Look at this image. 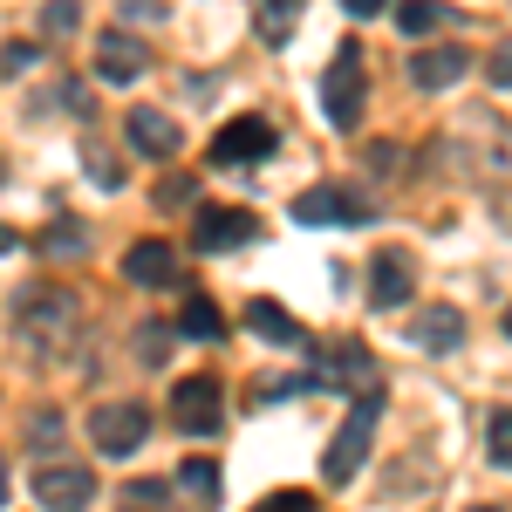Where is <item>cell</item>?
Here are the masks:
<instances>
[{
	"label": "cell",
	"mask_w": 512,
	"mask_h": 512,
	"mask_svg": "<svg viewBox=\"0 0 512 512\" xmlns=\"http://www.w3.org/2000/svg\"><path fill=\"white\" fill-rule=\"evenodd\" d=\"M41 246H48V253H62V260H76V253H82V226H76V219H55Z\"/></svg>",
	"instance_id": "cell-24"
},
{
	"label": "cell",
	"mask_w": 512,
	"mask_h": 512,
	"mask_svg": "<svg viewBox=\"0 0 512 512\" xmlns=\"http://www.w3.org/2000/svg\"><path fill=\"white\" fill-rule=\"evenodd\" d=\"M14 342L35 362H55L76 342V294L69 287H21V301H14Z\"/></svg>",
	"instance_id": "cell-1"
},
{
	"label": "cell",
	"mask_w": 512,
	"mask_h": 512,
	"mask_svg": "<svg viewBox=\"0 0 512 512\" xmlns=\"http://www.w3.org/2000/svg\"><path fill=\"white\" fill-rule=\"evenodd\" d=\"M246 328H253L260 342H274V349H301V321L287 315L280 301H253V308H246Z\"/></svg>",
	"instance_id": "cell-17"
},
{
	"label": "cell",
	"mask_w": 512,
	"mask_h": 512,
	"mask_svg": "<svg viewBox=\"0 0 512 512\" xmlns=\"http://www.w3.org/2000/svg\"><path fill=\"white\" fill-rule=\"evenodd\" d=\"M123 274L137 280V287H171V280H178V253H171L164 239H137V246L123 253Z\"/></svg>",
	"instance_id": "cell-14"
},
{
	"label": "cell",
	"mask_w": 512,
	"mask_h": 512,
	"mask_svg": "<svg viewBox=\"0 0 512 512\" xmlns=\"http://www.w3.org/2000/svg\"><path fill=\"white\" fill-rule=\"evenodd\" d=\"M178 485H185L192 499H205V506H212V499H219V465H212V458H185Z\"/></svg>",
	"instance_id": "cell-21"
},
{
	"label": "cell",
	"mask_w": 512,
	"mask_h": 512,
	"mask_svg": "<svg viewBox=\"0 0 512 512\" xmlns=\"http://www.w3.org/2000/svg\"><path fill=\"white\" fill-rule=\"evenodd\" d=\"M376 205L362 192H349V185H315V192H301L294 198V219L301 226H362Z\"/></svg>",
	"instance_id": "cell-7"
},
{
	"label": "cell",
	"mask_w": 512,
	"mask_h": 512,
	"mask_svg": "<svg viewBox=\"0 0 512 512\" xmlns=\"http://www.w3.org/2000/svg\"><path fill=\"white\" fill-rule=\"evenodd\" d=\"M192 198V178H164L158 185V205H185Z\"/></svg>",
	"instance_id": "cell-29"
},
{
	"label": "cell",
	"mask_w": 512,
	"mask_h": 512,
	"mask_svg": "<svg viewBox=\"0 0 512 512\" xmlns=\"http://www.w3.org/2000/svg\"><path fill=\"white\" fill-rule=\"evenodd\" d=\"M342 7H349L355 21H369V14H383V7H390V0H342Z\"/></svg>",
	"instance_id": "cell-32"
},
{
	"label": "cell",
	"mask_w": 512,
	"mask_h": 512,
	"mask_svg": "<svg viewBox=\"0 0 512 512\" xmlns=\"http://www.w3.org/2000/svg\"><path fill=\"white\" fill-rule=\"evenodd\" d=\"M14 246H21V233H14V226H0V253H14Z\"/></svg>",
	"instance_id": "cell-33"
},
{
	"label": "cell",
	"mask_w": 512,
	"mask_h": 512,
	"mask_svg": "<svg viewBox=\"0 0 512 512\" xmlns=\"http://www.w3.org/2000/svg\"><path fill=\"white\" fill-rule=\"evenodd\" d=\"M144 69H151V48L130 35V28H103V35H96V76H103V82L130 89Z\"/></svg>",
	"instance_id": "cell-8"
},
{
	"label": "cell",
	"mask_w": 512,
	"mask_h": 512,
	"mask_svg": "<svg viewBox=\"0 0 512 512\" xmlns=\"http://www.w3.org/2000/svg\"><path fill=\"white\" fill-rule=\"evenodd\" d=\"M492 82L512 89V41H506V48H492Z\"/></svg>",
	"instance_id": "cell-30"
},
{
	"label": "cell",
	"mask_w": 512,
	"mask_h": 512,
	"mask_svg": "<svg viewBox=\"0 0 512 512\" xmlns=\"http://www.w3.org/2000/svg\"><path fill=\"white\" fill-rule=\"evenodd\" d=\"M451 21H458V14H451L444 0H403V7H396V28H403L410 41L437 35V28H451Z\"/></svg>",
	"instance_id": "cell-18"
},
{
	"label": "cell",
	"mask_w": 512,
	"mask_h": 512,
	"mask_svg": "<svg viewBox=\"0 0 512 512\" xmlns=\"http://www.w3.org/2000/svg\"><path fill=\"white\" fill-rule=\"evenodd\" d=\"M253 512H315V499L308 492H274V499H260Z\"/></svg>",
	"instance_id": "cell-28"
},
{
	"label": "cell",
	"mask_w": 512,
	"mask_h": 512,
	"mask_svg": "<svg viewBox=\"0 0 512 512\" xmlns=\"http://www.w3.org/2000/svg\"><path fill=\"white\" fill-rule=\"evenodd\" d=\"M253 21H260V35L280 48V41L294 35V21H301V0H260V14H253Z\"/></svg>",
	"instance_id": "cell-20"
},
{
	"label": "cell",
	"mask_w": 512,
	"mask_h": 512,
	"mask_svg": "<svg viewBox=\"0 0 512 512\" xmlns=\"http://www.w3.org/2000/svg\"><path fill=\"white\" fill-rule=\"evenodd\" d=\"M410 335H417V349L451 355V349H465V315H458V308H424Z\"/></svg>",
	"instance_id": "cell-16"
},
{
	"label": "cell",
	"mask_w": 512,
	"mask_h": 512,
	"mask_svg": "<svg viewBox=\"0 0 512 512\" xmlns=\"http://www.w3.org/2000/svg\"><path fill=\"white\" fill-rule=\"evenodd\" d=\"M130 342H137V362H151V369H158L164 355H171V328H158V321H151V328H137Z\"/></svg>",
	"instance_id": "cell-23"
},
{
	"label": "cell",
	"mask_w": 512,
	"mask_h": 512,
	"mask_svg": "<svg viewBox=\"0 0 512 512\" xmlns=\"http://www.w3.org/2000/svg\"><path fill=\"white\" fill-rule=\"evenodd\" d=\"M274 158V123L267 117H233L212 137V164H260Z\"/></svg>",
	"instance_id": "cell-10"
},
{
	"label": "cell",
	"mask_w": 512,
	"mask_h": 512,
	"mask_svg": "<svg viewBox=\"0 0 512 512\" xmlns=\"http://www.w3.org/2000/svg\"><path fill=\"white\" fill-rule=\"evenodd\" d=\"M178 328L198 335V342H219V335H226V315H219L205 294H192V301H185V315H178Z\"/></svg>",
	"instance_id": "cell-19"
},
{
	"label": "cell",
	"mask_w": 512,
	"mask_h": 512,
	"mask_svg": "<svg viewBox=\"0 0 512 512\" xmlns=\"http://www.w3.org/2000/svg\"><path fill=\"white\" fill-rule=\"evenodd\" d=\"M82 164H89V171H96V178H103V192H117L123 178H117V158H110V151H103V144H96V137H89V144H82Z\"/></svg>",
	"instance_id": "cell-25"
},
{
	"label": "cell",
	"mask_w": 512,
	"mask_h": 512,
	"mask_svg": "<svg viewBox=\"0 0 512 512\" xmlns=\"http://www.w3.org/2000/svg\"><path fill=\"white\" fill-rule=\"evenodd\" d=\"M246 239H260V219L246 212V205H226V212H198V253H233Z\"/></svg>",
	"instance_id": "cell-11"
},
{
	"label": "cell",
	"mask_w": 512,
	"mask_h": 512,
	"mask_svg": "<svg viewBox=\"0 0 512 512\" xmlns=\"http://www.w3.org/2000/svg\"><path fill=\"white\" fill-rule=\"evenodd\" d=\"M76 21H82L76 0H48V7H41V35H48V41H69V35H76Z\"/></svg>",
	"instance_id": "cell-22"
},
{
	"label": "cell",
	"mask_w": 512,
	"mask_h": 512,
	"mask_svg": "<svg viewBox=\"0 0 512 512\" xmlns=\"http://www.w3.org/2000/svg\"><path fill=\"white\" fill-rule=\"evenodd\" d=\"M376 417H383V403H376V396H355L349 424H342V431H335V444H328V485H349V478L362 472L369 437H376Z\"/></svg>",
	"instance_id": "cell-3"
},
{
	"label": "cell",
	"mask_w": 512,
	"mask_h": 512,
	"mask_svg": "<svg viewBox=\"0 0 512 512\" xmlns=\"http://www.w3.org/2000/svg\"><path fill=\"white\" fill-rule=\"evenodd\" d=\"M123 14H130V21H164L158 0H123Z\"/></svg>",
	"instance_id": "cell-31"
},
{
	"label": "cell",
	"mask_w": 512,
	"mask_h": 512,
	"mask_svg": "<svg viewBox=\"0 0 512 512\" xmlns=\"http://www.w3.org/2000/svg\"><path fill=\"white\" fill-rule=\"evenodd\" d=\"M171 424L185 437H212L219 431V383H212V376H185V383L171 390Z\"/></svg>",
	"instance_id": "cell-9"
},
{
	"label": "cell",
	"mask_w": 512,
	"mask_h": 512,
	"mask_svg": "<svg viewBox=\"0 0 512 512\" xmlns=\"http://www.w3.org/2000/svg\"><path fill=\"white\" fill-rule=\"evenodd\" d=\"M123 506H130V512H158V506H164V485H158V478H137V485H123Z\"/></svg>",
	"instance_id": "cell-26"
},
{
	"label": "cell",
	"mask_w": 512,
	"mask_h": 512,
	"mask_svg": "<svg viewBox=\"0 0 512 512\" xmlns=\"http://www.w3.org/2000/svg\"><path fill=\"white\" fill-rule=\"evenodd\" d=\"M35 506L41 512H89L96 506V472L76 458H55L35 472Z\"/></svg>",
	"instance_id": "cell-4"
},
{
	"label": "cell",
	"mask_w": 512,
	"mask_h": 512,
	"mask_svg": "<svg viewBox=\"0 0 512 512\" xmlns=\"http://www.w3.org/2000/svg\"><path fill=\"white\" fill-rule=\"evenodd\" d=\"M0 506H7V465H0Z\"/></svg>",
	"instance_id": "cell-34"
},
{
	"label": "cell",
	"mask_w": 512,
	"mask_h": 512,
	"mask_svg": "<svg viewBox=\"0 0 512 512\" xmlns=\"http://www.w3.org/2000/svg\"><path fill=\"white\" fill-rule=\"evenodd\" d=\"M472 512H499V506H472Z\"/></svg>",
	"instance_id": "cell-35"
},
{
	"label": "cell",
	"mask_w": 512,
	"mask_h": 512,
	"mask_svg": "<svg viewBox=\"0 0 512 512\" xmlns=\"http://www.w3.org/2000/svg\"><path fill=\"white\" fill-rule=\"evenodd\" d=\"M315 390H349V396H376V355L362 342H335L315 362Z\"/></svg>",
	"instance_id": "cell-6"
},
{
	"label": "cell",
	"mask_w": 512,
	"mask_h": 512,
	"mask_svg": "<svg viewBox=\"0 0 512 512\" xmlns=\"http://www.w3.org/2000/svg\"><path fill=\"white\" fill-rule=\"evenodd\" d=\"M89 437H96V451H103V458H130V451L151 437V410H144V403H96Z\"/></svg>",
	"instance_id": "cell-5"
},
{
	"label": "cell",
	"mask_w": 512,
	"mask_h": 512,
	"mask_svg": "<svg viewBox=\"0 0 512 512\" xmlns=\"http://www.w3.org/2000/svg\"><path fill=\"white\" fill-rule=\"evenodd\" d=\"M492 465H512V410H492Z\"/></svg>",
	"instance_id": "cell-27"
},
{
	"label": "cell",
	"mask_w": 512,
	"mask_h": 512,
	"mask_svg": "<svg viewBox=\"0 0 512 512\" xmlns=\"http://www.w3.org/2000/svg\"><path fill=\"white\" fill-rule=\"evenodd\" d=\"M506 335H512V308H506Z\"/></svg>",
	"instance_id": "cell-36"
},
{
	"label": "cell",
	"mask_w": 512,
	"mask_h": 512,
	"mask_svg": "<svg viewBox=\"0 0 512 512\" xmlns=\"http://www.w3.org/2000/svg\"><path fill=\"white\" fill-rule=\"evenodd\" d=\"M465 69H472V55H465L458 41H437V48H417V55H410V82H417V89H451Z\"/></svg>",
	"instance_id": "cell-12"
},
{
	"label": "cell",
	"mask_w": 512,
	"mask_h": 512,
	"mask_svg": "<svg viewBox=\"0 0 512 512\" xmlns=\"http://www.w3.org/2000/svg\"><path fill=\"white\" fill-rule=\"evenodd\" d=\"M410 253H376V267H369V301L376 308H403L410 301Z\"/></svg>",
	"instance_id": "cell-15"
},
{
	"label": "cell",
	"mask_w": 512,
	"mask_h": 512,
	"mask_svg": "<svg viewBox=\"0 0 512 512\" xmlns=\"http://www.w3.org/2000/svg\"><path fill=\"white\" fill-rule=\"evenodd\" d=\"M123 130H130V151H144V158H158V164H171V158H178V144H185L178 123L158 117V110H130Z\"/></svg>",
	"instance_id": "cell-13"
},
{
	"label": "cell",
	"mask_w": 512,
	"mask_h": 512,
	"mask_svg": "<svg viewBox=\"0 0 512 512\" xmlns=\"http://www.w3.org/2000/svg\"><path fill=\"white\" fill-rule=\"evenodd\" d=\"M321 110L335 130H355L362 123V48L342 41L335 48V62H328V76H321Z\"/></svg>",
	"instance_id": "cell-2"
}]
</instances>
